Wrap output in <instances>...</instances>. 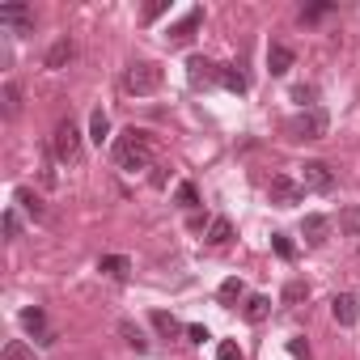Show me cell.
Wrapping results in <instances>:
<instances>
[{"mask_svg": "<svg viewBox=\"0 0 360 360\" xmlns=\"http://www.w3.org/2000/svg\"><path fill=\"white\" fill-rule=\"evenodd\" d=\"M115 161H119L123 169H144V165L153 161L148 136H144L140 127H127L123 136H115Z\"/></svg>", "mask_w": 360, "mask_h": 360, "instance_id": "cell-1", "label": "cell"}, {"mask_svg": "<svg viewBox=\"0 0 360 360\" xmlns=\"http://www.w3.org/2000/svg\"><path fill=\"white\" fill-rule=\"evenodd\" d=\"M284 131L292 136V140H322L326 131H330V115L322 110V106H309V110H297L288 123H284Z\"/></svg>", "mask_w": 360, "mask_h": 360, "instance_id": "cell-2", "label": "cell"}, {"mask_svg": "<svg viewBox=\"0 0 360 360\" xmlns=\"http://www.w3.org/2000/svg\"><path fill=\"white\" fill-rule=\"evenodd\" d=\"M161 81H165V72H161V64H153V60H144V64H131L127 68V77H123V85H127V94H157L161 89Z\"/></svg>", "mask_w": 360, "mask_h": 360, "instance_id": "cell-3", "label": "cell"}, {"mask_svg": "<svg viewBox=\"0 0 360 360\" xmlns=\"http://www.w3.org/2000/svg\"><path fill=\"white\" fill-rule=\"evenodd\" d=\"M51 148H56V157H60V161H77V157H81V131H77V123H72V119L56 123Z\"/></svg>", "mask_w": 360, "mask_h": 360, "instance_id": "cell-4", "label": "cell"}, {"mask_svg": "<svg viewBox=\"0 0 360 360\" xmlns=\"http://www.w3.org/2000/svg\"><path fill=\"white\" fill-rule=\"evenodd\" d=\"M301 187H305V191H318V195H326V191L335 187V174H330V165H326V161H305V165H301Z\"/></svg>", "mask_w": 360, "mask_h": 360, "instance_id": "cell-5", "label": "cell"}, {"mask_svg": "<svg viewBox=\"0 0 360 360\" xmlns=\"http://www.w3.org/2000/svg\"><path fill=\"white\" fill-rule=\"evenodd\" d=\"M267 195H271V204H280V208H292V204H301L305 187H301V183H292V178H284V174H276L271 183H267Z\"/></svg>", "mask_w": 360, "mask_h": 360, "instance_id": "cell-6", "label": "cell"}, {"mask_svg": "<svg viewBox=\"0 0 360 360\" xmlns=\"http://www.w3.org/2000/svg\"><path fill=\"white\" fill-rule=\"evenodd\" d=\"M0 26H13L18 34H30L34 30V13H30V5H0Z\"/></svg>", "mask_w": 360, "mask_h": 360, "instance_id": "cell-7", "label": "cell"}, {"mask_svg": "<svg viewBox=\"0 0 360 360\" xmlns=\"http://www.w3.org/2000/svg\"><path fill=\"white\" fill-rule=\"evenodd\" d=\"M200 22H204V9H187V18H178L169 30H165V39L178 47V43H191L195 39V30H200Z\"/></svg>", "mask_w": 360, "mask_h": 360, "instance_id": "cell-8", "label": "cell"}, {"mask_svg": "<svg viewBox=\"0 0 360 360\" xmlns=\"http://www.w3.org/2000/svg\"><path fill=\"white\" fill-rule=\"evenodd\" d=\"M221 72H225V68H221V64H212V60H204V56H195V60L187 64V77H191V85H195V89L217 85V81H221Z\"/></svg>", "mask_w": 360, "mask_h": 360, "instance_id": "cell-9", "label": "cell"}, {"mask_svg": "<svg viewBox=\"0 0 360 360\" xmlns=\"http://www.w3.org/2000/svg\"><path fill=\"white\" fill-rule=\"evenodd\" d=\"M330 318H335L339 326H356V318H360V301H356L352 292H339V297L330 301Z\"/></svg>", "mask_w": 360, "mask_h": 360, "instance_id": "cell-10", "label": "cell"}, {"mask_svg": "<svg viewBox=\"0 0 360 360\" xmlns=\"http://www.w3.org/2000/svg\"><path fill=\"white\" fill-rule=\"evenodd\" d=\"M292 64H297L292 47H284V43H271V47H267V72H271V77H284Z\"/></svg>", "mask_w": 360, "mask_h": 360, "instance_id": "cell-11", "label": "cell"}, {"mask_svg": "<svg viewBox=\"0 0 360 360\" xmlns=\"http://www.w3.org/2000/svg\"><path fill=\"white\" fill-rule=\"evenodd\" d=\"M301 233H305V242H309V246H322V242L330 238V221H326L322 212H309V217L301 221Z\"/></svg>", "mask_w": 360, "mask_h": 360, "instance_id": "cell-12", "label": "cell"}, {"mask_svg": "<svg viewBox=\"0 0 360 360\" xmlns=\"http://www.w3.org/2000/svg\"><path fill=\"white\" fill-rule=\"evenodd\" d=\"M98 271H102V276H110V280H127L131 259H127V255H102V259H98Z\"/></svg>", "mask_w": 360, "mask_h": 360, "instance_id": "cell-13", "label": "cell"}, {"mask_svg": "<svg viewBox=\"0 0 360 360\" xmlns=\"http://www.w3.org/2000/svg\"><path fill=\"white\" fill-rule=\"evenodd\" d=\"M229 238H233V225H229L225 217H217V221H208V233H204V242H208L212 250H221V246H229Z\"/></svg>", "mask_w": 360, "mask_h": 360, "instance_id": "cell-14", "label": "cell"}, {"mask_svg": "<svg viewBox=\"0 0 360 360\" xmlns=\"http://www.w3.org/2000/svg\"><path fill=\"white\" fill-rule=\"evenodd\" d=\"M68 60H72V39L64 34V39L51 43V51H47V68H64Z\"/></svg>", "mask_w": 360, "mask_h": 360, "instance_id": "cell-15", "label": "cell"}, {"mask_svg": "<svg viewBox=\"0 0 360 360\" xmlns=\"http://www.w3.org/2000/svg\"><path fill=\"white\" fill-rule=\"evenodd\" d=\"M13 200H18V204H22V208H26V212H30L34 221H43V217H47V208H43V200H39V195H34L30 187H18V195H13Z\"/></svg>", "mask_w": 360, "mask_h": 360, "instance_id": "cell-16", "label": "cell"}, {"mask_svg": "<svg viewBox=\"0 0 360 360\" xmlns=\"http://www.w3.org/2000/svg\"><path fill=\"white\" fill-rule=\"evenodd\" d=\"M280 301H284V305H301V301H309V284H305V280H288L284 292H280Z\"/></svg>", "mask_w": 360, "mask_h": 360, "instance_id": "cell-17", "label": "cell"}, {"mask_svg": "<svg viewBox=\"0 0 360 360\" xmlns=\"http://www.w3.org/2000/svg\"><path fill=\"white\" fill-rule=\"evenodd\" d=\"M242 314H246V322H263V318L271 314V301H267V297H246Z\"/></svg>", "mask_w": 360, "mask_h": 360, "instance_id": "cell-18", "label": "cell"}, {"mask_svg": "<svg viewBox=\"0 0 360 360\" xmlns=\"http://www.w3.org/2000/svg\"><path fill=\"white\" fill-rule=\"evenodd\" d=\"M106 136H110V119H106V110H94V115H89V140L102 144Z\"/></svg>", "mask_w": 360, "mask_h": 360, "instance_id": "cell-19", "label": "cell"}, {"mask_svg": "<svg viewBox=\"0 0 360 360\" xmlns=\"http://www.w3.org/2000/svg\"><path fill=\"white\" fill-rule=\"evenodd\" d=\"M119 335L127 339V347H136V352H148V339L140 335V326H136V322H127V318H123V322H119Z\"/></svg>", "mask_w": 360, "mask_h": 360, "instance_id": "cell-20", "label": "cell"}, {"mask_svg": "<svg viewBox=\"0 0 360 360\" xmlns=\"http://www.w3.org/2000/svg\"><path fill=\"white\" fill-rule=\"evenodd\" d=\"M153 326H157L165 339H174L178 330H183V326H178V318H174V314H165V309H153Z\"/></svg>", "mask_w": 360, "mask_h": 360, "instance_id": "cell-21", "label": "cell"}, {"mask_svg": "<svg viewBox=\"0 0 360 360\" xmlns=\"http://www.w3.org/2000/svg\"><path fill=\"white\" fill-rule=\"evenodd\" d=\"M221 301H225V305H233V301H246V284H242L238 276H229V280L221 284Z\"/></svg>", "mask_w": 360, "mask_h": 360, "instance_id": "cell-22", "label": "cell"}, {"mask_svg": "<svg viewBox=\"0 0 360 360\" xmlns=\"http://www.w3.org/2000/svg\"><path fill=\"white\" fill-rule=\"evenodd\" d=\"M0 98H5V115H9V119H18V110H22V89H18V85L9 81V85H5V94H0Z\"/></svg>", "mask_w": 360, "mask_h": 360, "instance_id": "cell-23", "label": "cell"}, {"mask_svg": "<svg viewBox=\"0 0 360 360\" xmlns=\"http://www.w3.org/2000/svg\"><path fill=\"white\" fill-rule=\"evenodd\" d=\"M221 85L233 89V94H246V77H242L238 68H225V72H221Z\"/></svg>", "mask_w": 360, "mask_h": 360, "instance_id": "cell-24", "label": "cell"}, {"mask_svg": "<svg viewBox=\"0 0 360 360\" xmlns=\"http://www.w3.org/2000/svg\"><path fill=\"white\" fill-rule=\"evenodd\" d=\"M339 229L343 233H360V208H343L339 212Z\"/></svg>", "mask_w": 360, "mask_h": 360, "instance_id": "cell-25", "label": "cell"}, {"mask_svg": "<svg viewBox=\"0 0 360 360\" xmlns=\"http://www.w3.org/2000/svg\"><path fill=\"white\" fill-rule=\"evenodd\" d=\"M5 360H34V352H30L22 339H9V343H5Z\"/></svg>", "mask_w": 360, "mask_h": 360, "instance_id": "cell-26", "label": "cell"}, {"mask_svg": "<svg viewBox=\"0 0 360 360\" xmlns=\"http://www.w3.org/2000/svg\"><path fill=\"white\" fill-rule=\"evenodd\" d=\"M271 246H276V255H280V259H297V246H292L284 233H271Z\"/></svg>", "mask_w": 360, "mask_h": 360, "instance_id": "cell-27", "label": "cell"}, {"mask_svg": "<svg viewBox=\"0 0 360 360\" xmlns=\"http://www.w3.org/2000/svg\"><path fill=\"white\" fill-rule=\"evenodd\" d=\"M217 356H221V360H246L242 347H238L233 339H221V343H217Z\"/></svg>", "mask_w": 360, "mask_h": 360, "instance_id": "cell-28", "label": "cell"}, {"mask_svg": "<svg viewBox=\"0 0 360 360\" xmlns=\"http://www.w3.org/2000/svg\"><path fill=\"white\" fill-rule=\"evenodd\" d=\"M174 200L183 204V208H195V204H200V195H195V187H191V183H183V187H178V195H174Z\"/></svg>", "mask_w": 360, "mask_h": 360, "instance_id": "cell-29", "label": "cell"}, {"mask_svg": "<svg viewBox=\"0 0 360 360\" xmlns=\"http://www.w3.org/2000/svg\"><path fill=\"white\" fill-rule=\"evenodd\" d=\"M22 326L26 330H43V309H26L22 314Z\"/></svg>", "mask_w": 360, "mask_h": 360, "instance_id": "cell-30", "label": "cell"}, {"mask_svg": "<svg viewBox=\"0 0 360 360\" xmlns=\"http://www.w3.org/2000/svg\"><path fill=\"white\" fill-rule=\"evenodd\" d=\"M292 102H301V106L309 110V102H314V85H297V89H292Z\"/></svg>", "mask_w": 360, "mask_h": 360, "instance_id": "cell-31", "label": "cell"}, {"mask_svg": "<svg viewBox=\"0 0 360 360\" xmlns=\"http://www.w3.org/2000/svg\"><path fill=\"white\" fill-rule=\"evenodd\" d=\"M18 233H22V221H18V212L9 208V212H5V238H18Z\"/></svg>", "mask_w": 360, "mask_h": 360, "instance_id": "cell-32", "label": "cell"}, {"mask_svg": "<svg viewBox=\"0 0 360 360\" xmlns=\"http://www.w3.org/2000/svg\"><path fill=\"white\" fill-rule=\"evenodd\" d=\"M165 9H169V0H153V5L144 9V22H157V18H161Z\"/></svg>", "mask_w": 360, "mask_h": 360, "instance_id": "cell-33", "label": "cell"}, {"mask_svg": "<svg viewBox=\"0 0 360 360\" xmlns=\"http://www.w3.org/2000/svg\"><path fill=\"white\" fill-rule=\"evenodd\" d=\"M288 352H292V356H297V360H305V356H309V347H305V343H301V339H288Z\"/></svg>", "mask_w": 360, "mask_h": 360, "instance_id": "cell-34", "label": "cell"}, {"mask_svg": "<svg viewBox=\"0 0 360 360\" xmlns=\"http://www.w3.org/2000/svg\"><path fill=\"white\" fill-rule=\"evenodd\" d=\"M187 335H191L195 343H204V339H208V326H200V322H195V326H187Z\"/></svg>", "mask_w": 360, "mask_h": 360, "instance_id": "cell-35", "label": "cell"}]
</instances>
